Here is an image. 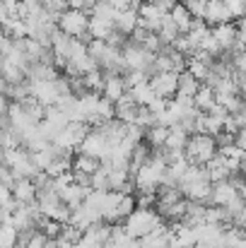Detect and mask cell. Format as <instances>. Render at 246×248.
Instances as JSON below:
<instances>
[{"label": "cell", "instance_id": "43", "mask_svg": "<svg viewBox=\"0 0 246 248\" xmlns=\"http://www.w3.org/2000/svg\"><path fill=\"white\" fill-rule=\"evenodd\" d=\"M10 17H12V15H10V10H7V5H5V2L0 0V27H2V24H5V22H7Z\"/></svg>", "mask_w": 246, "mask_h": 248}, {"label": "cell", "instance_id": "17", "mask_svg": "<svg viewBox=\"0 0 246 248\" xmlns=\"http://www.w3.org/2000/svg\"><path fill=\"white\" fill-rule=\"evenodd\" d=\"M87 31H89V36H92V39H104V41H106V36L114 31V22H111V19H101V17L89 15Z\"/></svg>", "mask_w": 246, "mask_h": 248}, {"label": "cell", "instance_id": "26", "mask_svg": "<svg viewBox=\"0 0 246 248\" xmlns=\"http://www.w3.org/2000/svg\"><path fill=\"white\" fill-rule=\"evenodd\" d=\"M17 200H15V193H12V188L7 186V183H0V210L5 212V215H12L15 210H17Z\"/></svg>", "mask_w": 246, "mask_h": 248}, {"label": "cell", "instance_id": "4", "mask_svg": "<svg viewBox=\"0 0 246 248\" xmlns=\"http://www.w3.org/2000/svg\"><path fill=\"white\" fill-rule=\"evenodd\" d=\"M2 164L7 166L15 176H27V178H34L36 176V166L32 159V152L24 150V147H10V150H2Z\"/></svg>", "mask_w": 246, "mask_h": 248}, {"label": "cell", "instance_id": "40", "mask_svg": "<svg viewBox=\"0 0 246 248\" xmlns=\"http://www.w3.org/2000/svg\"><path fill=\"white\" fill-rule=\"evenodd\" d=\"M230 116H232V118L237 121V125H239V128H246V104L242 106V108H239V111L230 113Z\"/></svg>", "mask_w": 246, "mask_h": 248}, {"label": "cell", "instance_id": "23", "mask_svg": "<svg viewBox=\"0 0 246 248\" xmlns=\"http://www.w3.org/2000/svg\"><path fill=\"white\" fill-rule=\"evenodd\" d=\"M0 29H2V34L10 36V39H24V36L29 34V31H27V22L19 19V17H10Z\"/></svg>", "mask_w": 246, "mask_h": 248}, {"label": "cell", "instance_id": "38", "mask_svg": "<svg viewBox=\"0 0 246 248\" xmlns=\"http://www.w3.org/2000/svg\"><path fill=\"white\" fill-rule=\"evenodd\" d=\"M46 241H49V236H44L39 229L29 236V241H27V248H44L46 246Z\"/></svg>", "mask_w": 246, "mask_h": 248}, {"label": "cell", "instance_id": "16", "mask_svg": "<svg viewBox=\"0 0 246 248\" xmlns=\"http://www.w3.org/2000/svg\"><path fill=\"white\" fill-rule=\"evenodd\" d=\"M169 17L174 19V24L179 27V31H181V34H188L191 22H193V15L188 12V7H186L183 2H176V5L169 10Z\"/></svg>", "mask_w": 246, "mask_h": 248}, {"label": "cell", "instance_id": "22", "mask_svg": "<svg viewBox=\"0 0 246 248\" xmlns=\"http://www.w3.org/2000/svg\"><path fill=\"white\" fill-rule=\"evenodd\" d=\"M99 166H101V159H97V157H89V155H82V152H75V157H73V171L94 173Z\"/></svg>", "mask_w": 246, "mask_h": 248}, {"label": "cell", "instance_id": "3", "mask_svg": "<svg viewBox=\"0 0 246 248\" xmlns=\"http://www.w3.org/2000/svg\"><path fill=\"white\" fill-rule=\"evenodd\" d=\"M87 24H89V12L87 10H73V7H68L58 17V29L66 31V34H70V36H75V39H80L84 44L92 39L89 31H87Z\"/></svg>", "mask_w": 246, "mask_h": 248}, {"label": "cell", "instance_id": "7", "mask_svg": "<svg viewBox=\"0 0 246 248\" xmlns=\"http://www.w3.org/2000/svg\"><path fill=\"white\" fill-rule=\"evenodd\" d=\"M176 80H179V73H157V75H152L148 82L152 87L155 96L174 99V96H176Z\"/></svg>", "mask_w": 246, "mask_h": 248}, {"label": "cell", "instance_id": "1", "mask_svg": "<svg viewBox=\"0 0 246 248\" xmlns=\"http://www.w3.org/2000/svg\"><path fill=\"white\" fill-rule=\"evenodd\" d=\"M183 155L188 159V164H208L215 155H217V142L215 135L208 133H193L183 147Z\"/></svg>", "mask_w": 246, "mask_h": 248}, {"label": "cell", "instance_id": "41", "mask_svg": "<svg viewBox=\"0 0 246 248\" xmlns=\"http://www.w3.org/2000/svg\"><path fill=\"white\" fill-rule=\"evenodd\" d=\"M68 7H73V10H87L89 12V0H68Z\"/></svg>", "mask_w": 246, "mask_h": 248}, {"label": "cell", "instance_id": "5", "mask_svg": "<svg viewBox=\"0 0 246 248\" xmlns=\"http://www.w3.org/2000/svg\"><path fill=\"white\" fill-rule=\"evenodd\" d=\"M111 142L101 135V133H97V130H89V135L82 140L80 145L75 147V152H82V155H89V157H97V159H109V155H111Z\"/></svg>", "mask_w": 246, "mask_h": 248}, {"label": "cell", "instance_id": "32", "mask_svg": "<svg viewBox=\"0 0 246 248\" xmlns=\"http://www.w3.org/2000/svg\"><path fill=\"white\" fill-rule=\"evenodd\" d=\"M135 123L143 125V128L148 130L150 125L157 123V116H155V111H152L150 106H140V108H138V118H135Z\"/></svg>", "mask_w": 246, "mask_h": 248}, {"label": "cell", "instance_id": "14", "mask_svg": "<svg viewBox=\"0 0 246 248\" xmlns=\"http://www.w3.org/2000/svg\"><path fill=\"white\" fill-rule=\"evenodd\" d=\"M234 195H237V190H234V186L230 183V178L215 181V183H213V190H210V205H227Z\"/></svg>", "mask_w": 246, "mask_h": 248}, {"label": "cell", "instance_id": "19", "mask_svg": "<svg viewBox=\"0 0 246 248\" xmlns=\"http://www.w3.org/2000/svg\"><path fill=\"white\" fill-rule=\"evenodd\" d=\"M205 169H208V176H210V181L215 183V181H225V178H230V169H227V162H225V157L222 155H215L208 164H205Z\"/></svg>", "mask_w": 246, "mask_h": 248}, {"label": "cell", "instance_id": "20", "mask_svg": "<svg viewBox=\"0 0 246 248\" xmlns=\"http://www.w3.org/2000/svg\"><path fill=\"white\" fill-rule=\"evenodd\" d=\"M128 92H131V96L135 99V104H138V106H150V104L155 101V92H152V87H150L148 80H145V82L133 84Z\"/></svg>", "mask_w": 246, "mask_h": 248}, {"label": "cell", "instance_id": "33", "mask_svg": "<svg viewBox=\"0 0 246 248\" xmlns=\"http://www.w3.org/2000/svg\"><path fill=\"white\" fill-rule=\"evenodd\" d=\"M227 10L232 22H239L242 17H246V2L244 0H227Z\"/></svg>", "mask_w": 246, "mask_h": 248}, {"label": "cell", "instance_id": "48", "mask_svg": "<svg viewBox=\"0 0 246 248\" xmlns=\"http://www.w3.org/2000/svg\"><path fill=\"white\" fill-rule=\"evenodd\" d=\"M2 215H5V212H2V210H0V219H2Z\"/></svg>", "mask_w": 246, "mask_h": 248}, {"label": "cell", "instance_id": "27", "mask_svg": "<svg viewBox=\"0 0 246 248\" xmlns=\"http://www.w3.org/2000/svg\"><path fill=\"white\" fill-rule=\"evenodd\" d=\"M166 135H169V125H162V123H155V125H150V128L145 130V140H148L152 147L164 145Z\"/></svg>", "mask_w": 246, "mask_h": 248}, {"label": "cell", "instance_id": "34", "mask_svg": "<svg viewBox=\"0 0 246 248\" xmlns=\"http://www.w3.org/2000/svg\"><path fill=\"white\" fill-rule=\"evenodd\" d=\"M186 7H188V12L193 15V17H205V10H208V0H186L183 2Z\"/></svg>", "mask_w": 246, "mask_h": 248}, {"label": "cell", "instance_id": "45", "mask_svg": "<svg viewBox=\"0 0 246 248\" xmlns=\"http://www.w3.org/2000/svg\"><path fill=\"white\" fill-rule=\"evenodd\" d=\"M44 248H58V239H49V241H46V246Z\"/></svg>", "mask_w": 246, "mask_h": 248}, {"label": "cell", "instance_id": "11", "mask_svg": "<svg viewBox=\"0 0 246 248\" xmlns=\"http://www.w3.org/2000/svg\"><path fill=\"white\" fill-rule=\"evenodd\" d=\"M114 106H116V118H118V121H123V123H135L140 106L135 104V99L131 96V92H126L118 101H114Z\"/></svg>", "mask_w": 246, "mask_h": 248}, {"label": "cell", "instance_id": "2", "mask_svg": "<svg viewBox=\"0 0 246 248\" xmlns=\"http://www.w3.org/2000/svg\"><path fill=\"white\" fill-rule=\"evenodd\" d=\"M162 224V217L152 210V207H135L126 219H123V229L133 236V239H143L145 234H150L155 227Z\"/></svg>", "mask_w": 246, "mask_h": 248}, {"label": "cell", "instance_id": "9", "mask_svg": "<svg viewBox=\"0 0 246 248\" xmlns=\"http://www.w3.org/2000/svg\"><path fill=\"white\" fill-rule=\"evenodd\" d=\"M126 92H128V84L123 80V75H118V73H104V89H101V96L104 99L118 101Z\"/></svg>", "mask_w": 246, "mask_h": 248}, {"label": "cell", "instance_id": "39", "mask_svg": "<svg viewBox=\"0 0 246 248\" xmlns=\"http://www.w3.org/2000/svg\"><path fill=\"white\" fill-rule=\"evenodd\" d=\"M232 65H234L237 70L246 73V51H239V53H234V61H232Z\"/></svg>", "mask_w": 246, "mask_h": 248}, {"label": "cell", "instance_id": "12", "mask_svg": "<svg viewBox=\"0 0 246 248\" xmlns=\"http://www.w3.org/2000/svg\"><path fill=\"white\" fill-rule=\"evenodd\" d=\"M203 19L210 27L222 24V22H232L230 10H227V0H208V10H205V17Z\"/></svg>", "mask_w": 246, "mask_h": 248}, {"label": "cell", "instance_id": "37", "mask_svg": "<svg viewBox=\"0 0 246 248\" xmlns=\"http://www.w3.org/2000/svg\"><path fill=\"white\" fill-rule=\"evenodd\" d=\"M215 142H217V150H220V147H230V145H234V133L220 130V133L215 135Z\"/></svg>", "mask_w": 246, "mask_h": 248}, {"label": "cell", "instance_id": "6", "mask_svg": "<svg viewBox=\"0 0 246 248\" xmlns=\"http://www.w3.org/2000/svg\"><path fill=\"white\" fill-rule=\"evenodd\" d=\"M89 130H92L89 123H84V121H70V123L56 135L53 142L61 145V147H70V150H75L82 140L89 135Z\"/></svg>", "mask_w": 246, "mask_h": 248}, {"label": "cell", "instance_id": "28", "mask_svg": "<svg viewBox=\"0 0 246 248\" xmlns=\"http://www.w3.org/2000/svg\"><path fill=\"white\" fill-rule=\"evenodd\" d=\"M39 232H41L44 236H49V239H58V236H61V232H63V224L44 215V217L39 219Z\"/></svg>", "mask_w": 246, "mask_h": 248}, {"label": "cell", "instance_id": "29", "mask_svg": "<svg viewBox=\"0 0 246 248\" xmlns=\"http://www.w3.org/2000/svg\"><path fill=\"white\" fill-rule=\"evenodd\" d=\"M89 15H94V17H101V19H111V22H114V17H116V10H114V5L106 0V2H94V5L89 7Z\"/></svg>", "mask_w": 246, "mask_h": 248}, {"label": "cell", "instance_id": "18", "mask_svg": "<svg viewBox=\"0 0 246 248\" xmlns=\"http://www.w3.org/2000/svg\"><path fill=\"white\" fill-rule=\"evenodd\" d=\"M217 99H215V89L210 87V84H200V89L196 92V96H193V106L198 108V111H210L213 108V104H215Z\"/></svg>", "mask_w": 246, "mask_h": 248}, {"label": "cell", "instance_id": "24", "mask_svg": "<svg viewBox=\"0 0 246 248\" xmlns=\"http://www.w3.org/2000/svg\"><path fill=\"white\" fill-rule=\"evenodd\" d=\"M32 159H34V166H36L39 171H46V169H49V164L56 159L53 145L49 142L46 147H41V150H34V152H32Z\"/></svg>", "mask_w": 246, "mask_h": 248}, {"label": "cell", "instance_id": "46", "mask_svg": "<svg viewBox=\"0 0 246 248\" xmlns=\"http://www.w3.org/2000/svg\"><path fill=\"white\" fill-rule=\"evenodd\" d=\"M242 173H246V152H244V157H242Z\"/></svg>", "mask_w": 246, "mask_h": 248}, {"label": "cell", "instance_id": "8", "mask_svg": "<svg viewBox=\"0 0 246 248\" xmlns=\"http://www.w3.org/2000/svg\"><path fill=\"white\" fill-rule=\"evenodd\" d=\"M12 193H15V200L19 202V205H29V202H36V186H34V181L32 178H27V176H15V181H12Z\"/></svg>", "mask_w": 246, "mask_h": 248}, {"label": "cell", "instance_id": "42", "mask_svg": "<svg viewBox=\"0 0 246 248\" xmlns=\"http://www.w3.org/2000/svg\"><path fill=\"white\" fill-rule=\"evenodd\" d=\"M148 2H152V5H157V7H162V10H166V12H169V10H171L179 0H148Z\"/></svg>", "mask_w": 246, "mask_h": 248}, {"label": "cell", "instance_id": "36", "mask_svg": "<svg viewBox=\"0 0 246 248\" xmlns=\"http://www.w3.org/2000/svg\"><path fill=\"white\" fill-rule=\"evenodd\" d=\"M114 5L116 12H123V10H138L143 5V0H109Z\"/></svg>", "mask_w": 246, "mask_h": 248}, {"label": "cell", "instance_id": "47", "mask_svg": "<svg viewBox=\"0 0 246 248\" xmlns=\"http://www.w3.org/2000/svg\"><path fill=\"white\" fill-rule=\"evenodd\" d=\"M242 96H244V101H246V89H244V94H242Z\"/></svg>", "mask_w": 246, "mask_h": 248}, {"label": "cell", "instance_id": "49", "mask_svg": "<svg viewBox=\"0 0 246 248\" xmlns=\"http://www.w3.org/2000/svg\"><path fill=\"white\" fill-rule=\"evenodd\" d=\"M181 2H186V0H181Z\"/></svg>", "mask_w": 246, "mask_h": 248}, {"label": "cell", "instance_id": "13", "mask_svg": "<svg viewBox=\"0 0 246 248\" xmlns=\"http://www.w3.org/2000/svg\"><path fill=\"white\" fill-rule=\"evenodd\" d=\"M138 22H140L138 10H123V12H116V17H114V29L121 31V34H126V36H131L133 29L138 27Z\"/></svg>", "mask_w": 246, "mask_h": 248}, {"label": "cell", "instance_id": "35", "mask_svg": "<svg viewBox=\"0 0 246 248\" xmlns=\"http://www.w3.org/2000/svg\"><path fill=\"white\" fill-rule=\"evenodd\" d=\"M44 7L56 17V22H58V17H61V12H66L68 10V0H44Z\"/></svg>", "mask_w": 246, "mask_h": 248}, {"label": "cell", "instance_id": "31", "mask_svg": "<svg viewBox=\"0 0 246 248\" xmlns=\"http://www.w3.org/2000/svg\"><path fill=\"white\" fill-rule=\"evenodd\" d=\"M193 78H198L200 82H205L208 80V73H210V65H205V63H200V61H196V58H191L188 61V68H186Z\"/></svg>", "mask_w": 246, "mask_h": 248}, {"label": "cell", "instance_id": "15", "mask_svg": "<svg viewBox=\"0 0 246 248\" xmlns=\"http://www.w3.org/2000/svg\"><path fill=\"white\" fill-rule=\"evenodd\" d=\"M200 84L203 82H200L198 78H193L188 70H181V73H179V80H176V94H179V96H191V99H193L196 92L200 89Z\"/></svg>", "mask_w": 246, "mask_h": 248}, {"label": "cell", "instance_id": "44", "mask_svg": "<svg viewBox=\"0 0 246 248\" xmlns=\"http://www.w3.org/2000/svg\"><path fill=\"white\" fill-rule=\"evenodd\" d=\"M7 106H10V99L0 92V113H7Z\"/></svg>", "mask_w": 246, "mask_h": 248}, {"label": "cell", "instance_id": "25", "mask_svg": "<svg viewBox=\"0 0 246 248\" xmlns=\"http://www.w3.org/2000/svg\"><path fill=\"white\" fill-rule=\"evenodd\" d=\"M179 34H181V31H179V27H176V24H174V19L166 15V17H164V22H162V27H160V31H157V36L162 39L164 46H171V44L179 39Z\"/></svg>", "mask_w": 246, "mask_h": 248}, {"label": "cell", "instance_id": "30", "mask_svg": "<svg viewBox=\"0 0 246 248\" xmlns=\"http://www.w3.org/2000/svg\"><path fill=\"white\" fill-rule=\"evenodd\" d=\"M92 190H109V173L104 164L92 173Z\"/></svg>", "mask_w": 246, "mask_h": 248}, {"label": "cell", "instance_id": "10", "mask_svg": "<svg viewBox=\"0 0 246 248\" xmlns=\"http://www.w3.org/2000/svg\"><path fill=\"white\" fill-rule=\"evenodd\" d=\"M89 190H92V188L78 186V183L73 181V183H68L66 188H61V190H58V195H61V200H63L70 210H75V207H80L82 202H84V198L89 195Z\"/></svg>", "mask_w": 246, "mask_h": 248}, {"label": "cell", "instance_id": "21", "mask_svg": "<svg viewBox=\"0 0 246 248\" xmlns=\"http://www.w3.org/2000/svg\"><path fill=\"white\" fill-rule=\"evenodd\" d=\"M188 138H191V135H188L183 128L169 125V135H166V140H164V147H169V150H183L186 142H188Z\"/></svg>", "mask_w": 246, "mask_h": 248}]
</instances>
